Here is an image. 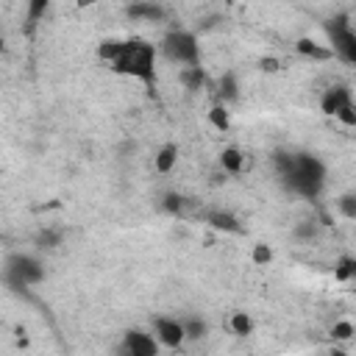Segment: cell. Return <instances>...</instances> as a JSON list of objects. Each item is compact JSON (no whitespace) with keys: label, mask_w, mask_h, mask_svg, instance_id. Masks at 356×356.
Returning a JSON list of instances; mask_svg holds the SVG:
<instances>
[{"label":"cell","mask_w":356,"mask_h":356,"mask_svg":"<svg viewBox=\"0 0 356 356\" xmlns=\"http://www.w3.org/2000/svg\"><path fill=\"white\" fill-rule=\"evenodd\" d=\"M100 58L111 64L114 72L136 78L147 86L156 81V44L145 39H106L97 47Z\"/></svg>","instance_id":"6da1fadb"},{"label":"cell","mask_w":356,"mask_h":356,"mask_svg":"<svg viewBox=\"0 0 356 356\" xmlns=\"http://www.w3.org/2000/svg\"><path fill=\"white\" fill-rule=\"evenodd\" d=\"M281 175L286 186L303 197H317L325 186V167L320 159L298 153V156H278Z\"/></svg>","instance_id":"7a4b0ae2"},{"label":"cell","mask_w":356,"mask_h":356,"mask_svg":"<svg viewBox=\"0 0 356 356\" xmlns=\"http://www.w3.org/2000/svg\"><path fill=\"white\" fill-rule=\"evenodd\" d=\"M159 53L164 58H170L172 64H181V67H195L200 61V44H197V36L192 31H167L161 44H159Z\"/></svg>","instance_id":"3957f363"},{"label":"cell","mask_w":356,"mask_h":356,"mask_svg":"<svg viewBox=\"0 0 356 356\" xmlns=\"http://www.w3.org/2000/svg\"><path fill=\"white\" fill-rule=\"evenodd\" d=\"M3 278L14 286V289H25V286H33L44 278V267L36 256L31 253H11L3 264Z\"/></svg>","instance_id":"277c9868"},{"label":"cell","mask_w":356,"mask_h":356,"mask_svg":"<svg viewBox=\"0 0 356 356\" xmlns=\"http://www.w3.org/2000/svg\"><path fill=\"white\" fill-rule=\"evenodd\" d=\"M325 33H328V42H331L328 50L334 56H339L342 61L353 64L356 61V33H353V28L339 17V19L325 22Z\"/></svg>","instance_id":"5b68a950"},{"label":"cell","mask_w":356,"mask_h":356,"mask_svg":"<svg viewBox=\"0 0 356 356\" xmlns=\"http://www.w3.org/2000/svg\"><path fill=\"white\" fill-rule=\"evenodd\" d=\"M161 345L156 342L153 334L142 331V328H128L117 345V356H159Z\"/></svg>","instance_id":"8992f818"},{"label":"cell","mask_w":356,"mask_h":356,"mask_svg":"<svg viewBox=\"0 0 356 356\" xmlns=\"http://www.w3.org/2000/svg\"><path fill=\"white\" fill-rule=\"evenodd\" d=\"M153 337L161 348H181L186 342V334H184V325L178 317H153Z\"/></svg>","instance_id":"52a82bcc"},{"label":"cell","mask_w":356,"mask_h":356,"mask_svg":"<svg viewBox=\"0 0 356 356\" xmlns=\"http://www.w3.org/2000/svg\"><path fill=\"white\" fill-rule=\"evenodd\" d=\"M348 106H353V95H350L348 86H331V89L320 97V108H323V114H328V117H337V114L345 111Z\"/></svg>","instance_id":"ba28073f"},{"label":"cell","mask_w":356,"mask_h":356,"mask_svg":"<svg viewBox=\"0 0 356 356\" xmlns=\"http://www.w3.org/2000/svg\"><path fill=\"white\" fill-rule=\"evenodd\" d=\"M298 53L300 56H306V58H314V61H328V58H334V53L328 50V47H323V44H317L314 39H298Z\"/></svg>","instance_id":"9c48e42d"},{"label":"cell","mask_w":356,"mask_h":356,"mask_svg":"<svg viewBox=\"0 0 356 356\" xmlns=\"http://www.w3.org/2000/svg\"><path fill=\"white\" fill-rule=\"evenodd\" d=\"M128 17L156 22V19H164V8L156 3H134V6H128Z\"/></svg>","instance_id":"30bf717a"},{"label":"cell","mask_w":356,"mask_h":356,"mask_svg":"<svg viewBox=\"0 0 356 356\" xmlns=\"http://www.w3.org/2000/svg\"><path fill=\"white\" fill-rule=\"evenodd\" d=\"M220 167L225 170V172H242V167H245V156L239 153V147H225L222 153H220Z\"/></svg>","instance_id":"8fae6325"},{"label":"cell","mask_w":356,"mask_h":356,"mask_svg":"<svg viewBox=\"0 0 356 356\" xmlns=\"http://www.w3.org/2000/svg\"><path fill=\"white\" fill-rule=\"evenodd\" d=\"M178 161V145H164L159 153H156V172H170Z\"/></svg>","instance_id":"7c38bea8"},{"label":"cell","mask_w":356,"mask_h":356,"mask_svg":"<svg viewBox=\"0 0 356 356\" xmlns=\"http://www.w3.org/2000/svg\"><path fill=\"white\" fill-rule=\"evenodd\" d=\"M206 220H209V225H211V228H217V231H231V234H234V231H239L236 217H234V214H228V211H211Z\"/></svg>","instance_id":"4fadbf2b"},{"label":"cell","mask_w":356,"mask_h":356,"mask_svg":"<svg viewBox=\"0 0 356 356\" xmlns=\"http://www.w3.org/2000/svg\"><path fill=\"white\" fill-rule=\"evenodd\" d=\"M217 95H220L222 103L239 97V86H236V75H234V72H225V75L220 78V89H217Z\"/></svg>","instance_id":"5bb4252c"},{"label":"cell","mask_w":356,"mask_h":356,"mask_svg":"<svg viewBox=\"0 0 356 356\" xmlns=\"http://www.w3.org/2000/svg\"><path fill=\"white\" fill-rule=\"evenodd\" d=\"M181 81H184L186 89H200L203 81H206V75H203V70L197 64L195 67H181Z\"/></svg>","instance_id":"9a60e30c"},{"label":"cell","mask_w":356,"mask_h":356,"mask_svg":"<svg viewBox=\"0 0 356 356\" xmlns=\"http://www.w3.org/2000/svg\"><path fill=\"white\" fill-rule=\"evenodd\" d=\"M231 331H234L236 337H248V334L253 331L250 314H248V312H234V314H231Z\"/></svg>","instance_id":"2e32d148"},{"label":"cell","mask_w":356,"mask_h":356,"mask_svg":"<svg viewBox=\"0 0 356 356\" xmlns=\"http://www.w3.org/2000/svg\"><path fill=\"white\" fill-rule=\"evenodd\" d=\"M181 325H184L186 339H200V337H206V323H203L200 317H184Z\"/></svg>","instance_id":"e0dca14e"},{"label":"cell","mask_w":356,"mask_h":356,"mask_svg":"<svg viewBox=\"0 0 356 356\" xmlns=\"http://www.w3.org/2000/svg\"><path fill=\"white\" fill-rule=\"evenodd\" d=\"M353 273H356V261H353L350 256H342L339 264H337V270H334V275H337L339 281H348V278H353Z\"/></svg>","instance_id":"ac0fdd59"},{"label":"cell","mask_w":356,"mask_h":356,"mask_svg":"<svg viewBox=\"0 0 356 356\" xmlns=\"http://www.w3.org/2000/svg\"><path fill=\"white\" fill-rule=\"evenodd\" d=\"M331 337H334L337 342H348V339L353 337V323H348V320H339V323H334V328H331Z\"/></svg>","instance_id":"d6986e66"},{"label":"cell","mask_w":356,"mask_h":356,"mask_svg":"<svg viewBox=\"0 0 356 356\" xmlns=\"http://www.w3.org/2000/svg\"><path fill=\"white\" fill-rule=\"evenodd\" d=\"M209 120H211L214 128L225 131V128H228V111H225V106H214V108L209 111Z\"/></svg>","instance_id":"ffe728a7"},{"label":"cell","mask_w":356,"mask_h":356,"mask_svg":"<svg viewBox=\"0 0 356 356\" xmlns=\"http://www.w3.org/2000/svg\"><path fill=\"white\" fill-rule=\"evenodd\" d=\"M270 259H273V250H270L267 245H256V248H253V261H256V264H267Z\"/></svg>","instance_id":"44dd1931"},{"label":"cell","mask_w":356,"mask_h":356,"mask_svg":"<svg viewBox=\"0 0 356 356\" xmlns=\"http://www.w3.org/2000/svg\"><path fill=\"white\" fill-rule=\"evenodd\" d=\"M181 203H184V197L175 195V192H170V195L164 197V209H167V211H181Z\"/></svg>","instance_id":"7402d4cb"},{"label":"cell","mask_w":356,"mask_h":356,"mask_svg":"<svg viewBox=\"0 0 356 356\" xmlns=\"http://www.w3.org/2000/svg\"><path fill=\"white\" fill-rule=\"evenodd\" d=\"M47 11V3L44 0H36V3H31V8H28V14H31V22H36L42 14Z\"/></svg>","instance_id":"603a6c76"},{"label":"cell","mask_w":356,"mask_h":356,"mask_svg":"<svg viewBox=\"0 0 356 356\" xmlns=\"http://www.w3.org/2000/svg\"><path fill=\"white\" fill-rule=\"evenodd\" d=\"M339 209L345 211V217H356V203H353V195H345L339 200Z\"/></svg>","instance_id":"cb8c5ba5"},{"label":"cell","mask_w":356,"mask_h":356,"mask_svg":"<svg viewBox=\"0 0 356 356\" xmlns=\"http://www.w3.org/2000/svg\"><path fill=\"white\" fill-rule=\"evenodd\" d=\"M337 117H339L345 125H356V108H353V106H348V108H345V111H339Z\"/></svg>","instance_id":"d4e9b609"},{"label":"cell","mask_w":356,"mask_h":356,"mask_svg":"<svg viewBox=\"0 0 356 356\" xmlns=\"http://www.w3.org/2000/svg\"><path fill=\"white\" fill-rule=\"evenodd\" d=\"M39 242H42L44 248H53V245L58 242V234H53V231H44V234H39Z\"/></svg>","instance_id":"484cf974"},{"label":"cell","mask_w":356,"mask_h":356,"mask_svg":"<svg viewBox=\"0 0 356 356\" xmlns=\"http://www.w3.org/2000/svg\"><path fill=\"white\" fill-rule=\"evenodd\" d=\"M261 67H264V70H275V61H273V58H264Z\"/></svg>","instance_id":"4316f807"},{"label":"cell","mask_w":356,"mask_h":356,"mask_svg":"<svg viewBox=\"0 0 356 356\" xmlns=\"http://www.w3.org/2000/svg\"><path fill=\"white\" fill-rule=\"evenodd\" d=\"M331 356H348V353H345V350H334Z\"/></svg>","instance_id":"83f0119b"}]
</instances>
